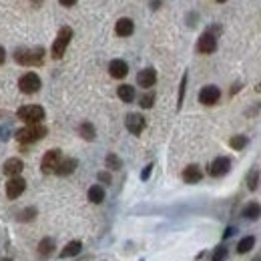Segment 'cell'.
<instances>
[{"label": "cell", "mask_w": 261, "mask_h": 261, "mask_svg": "<svg viewBox=\"0 0 261 261\" xmlns=\"http://www.w3.org/2000/svg\"><path fill=\"white\" fill-rule=\"evenodd\" d=\"M45 49L42 47H34V49H16L14 51V60L18 64H25V67H38V64L45 62Z\"/></svg>", "instance_id": "cell-1"}, {"label": "cell", "mask_w": 261, "mask_h": 261, "mask_svg": "<svg viewBox=\"0 0 261 261\" xmlns=\"http://www.w3.org/2000/svg\"><path fill=\"white\" fill-rule=\"evenodd\" d=\"M47 127L45 125H26L23 129L16 130V141L23 143V145H30V143H36L40 139L47 137Z\"/></svg>", "instance_id": "cell-2"}, {"label": "cell", "mask_w": 261, "mask_h": 261, "mask_svg": "<svg viewBox=\"0 0 261 261\" xmlns=\"http://www.w3.org/2000/svg\"><path fill=\"white\" fill-rule=\"evenodd\" d=\"M71 40H73V28H71V26H62V28L58 30L54 42H52V49H51L52 58H56V60L62 58V54L67 52V49H69V45H71Z\"/></svg>", "instance_id": "cell-3"}, {"label": "cell", "mask_w": 261, "mask_h": 261, "mask_svg": "<svg viewBox=\"0 0 261 261\" xmlns=\"http://www.w3.org/2000/svg\"><path fill=\"white\" fill-rule=\"evenodd\" d=\"M45 115H47L45 108L38 106V104H25L16 111V117L20 121H25L26 125H40L42 119H45Z\"/></svg>", "instance_id": "cell-4"}, {"label": "cell", "mask_w": 261, "mask_h": 261, "mask_svg": "<svg viewBox=\"0 0 261 261\" xmlns=\"http://www.w3.org/2000/svg\"><path fill=\"white\" fill-rule=\"evenodd\" d=\"M40 77L36 75V73H26V75H23L20 77V80H18V89L23 91L25 95H34V93H38L40 91Z\"/></svg>", "instance_id": "cell-5"}, {"label": "cell", "mask_w": 261, "mask_h": 261, "mask_svg": "<svg viewBox=\"0 0 261 261\" xmlns=\"http://www.w3.org/2000/svg\"><path fill=\"white\" fill-rule=\"evenodd\" d=\"M62 161V153H60V149H51L45 153V157H42V163H40V169L42 173H47V175H51V173L56 171V167L60 165Z\"/></svg>", "instance_id": "cell-6"}, {"label": "cell", "mask_w": 261, "mask_h": 261, "mask_svg": "<svg viewBox=\"0 0 261 261\" xmlns=\"http://www.w3.org/2000/svg\"><path fill=\"white\" fill-rule=\"evenodd\" d=\"M219 99H221V91H219V86H215V84H207L199 91V103L205 106L217 104Z\"/></svg>", "instance_id": "cell-7"}, {"label": "cell", "mask_w": 261, "mask_h": 261, "mask_svg": "<svg viewBox=\"0 0 261 261\" xmlns=\"http://www.w3.org/2000/svg\"><path fill=\"white\" fill-rule=\"evenodd\" d=\"M125 125H127V130L130 135H141L145 130V127H147V121L139 113H129L127 119H125Z\"/></svg>", "instance_id": "cell-8"}, {"label": "cell", "mask_w": 261, "mask_h": 261, "mask_svg": "<svg viewBox=\"0 0 261 261\" xmlns=\"http://www.w3.org/2000/svg\"><path fill=\"white\" fill-rule=\"evenodd\" d=\"M197 51H199L201 54H211V52H215V51H217V36L211 34L209 30H205V32L199 36V40H197Z\"/></svg>", "instance_id": "cell-9"}, {"label": "cell", "mask_w": 261, "mask_h": 261, "mask_svg": "<svg viewBox=\"0 0 261 261\" xmlns=\"http://www.w3.org/2000/svg\"><path fill=\"white\" fill-rule=\"evenodd\" d=\"M231 171V159L229 157H217L209 165V175L211 177H223Z\"/></svg>", "instance_id": "cell-10"}, {"label": "cell", "mask_w": 261, "mask_h": 261, "mask_svg": "<svg viewBox=\"0 0 261 261\" xmlns=\"http://www.w3.org/2000/svg\"><path fill=\"white\" fill-rule=\"evenodd\" d=\"M26 189V181L23 177H12L8 183H6V197L8 199H16L20 195L25 193Z\"/></svg>", "instance_id": "cell-11"}, {"label": "cell", "mask_w": 261, "mask_h": 261, "mask_svg": "<svg viewBox=\"0 0 261 261\" xmlns=\"http://www.w3.org/2000/svg\"><path fill=\"white\" fill-rule=\"evenodd\" d=\"M137 82L139 86H143V89H151V86H155L157 82V71L155 69H143L139 75H137Z\"/></svg>", "instance_id": "cell-12"}, {"label": "cell", "mask_w": 261, "mask_h": 261, "mask_svg": "<svg viewBox=\"0 0 261 261\" xmlns=\"http://www.w3.org/2000/svg\"><path fill=\"white\" fill-rule=\"evenodd\" d=\"M108 75H111L113 78H125L129 75V64L121 58L111 60V64H108Z\"/></svg>", "instance_id": "cell-13"}, {"label": "cell", "mask_w": 261, "mask_h": 261, "mask_svg": "<svg viewBox=\"0 0 261 261\" xmlns=\"http://www.w3.org/2000/svg\"><path fill=\"white\" fill-rule=\"evenodd\" d=\"M54 251H56V243H54L52 237H45V239H42V241L38 243V249H36V253H38L40 259H49Z\"/></svg>", "instance_id": "cell-14"}, {"label": "cell", "mask_w": 261, "mask_h": 261, "mask_svg": "<svg viewBox=\"0 0 261 261\" xmlns=\"http://www.w3.org/2000/svg\"><path fill=\"white\" fill-rule=\"evenodd\" d=\"M77 167H78V161L77 159H73V157H69V159H62L60 161V165L56 167V175H60V177H69V175H73V173L77 171Z\"/></svg>", "instance_id": "cell-15"}, {"label": "cell", "mask_w": 261, "mask_h": 261, "mask_svg": "<svg viewBox=\"0 0 261 261\" xmlns=\"http://www.w3.org/2000/svg\"><path fill=\"white\" fill-rule=\"evenodd\" d=\"M203 179V171H201V167L199 165H189V167H185V171H183V181L185 183H199Z\"/></svg>", "instance_id": "cell-16"}, {"label": "cell", "mask_w": 261, "mask_h": 261, "mask_svg": "<svg viewBox=\"0 0 261 261\" xmlns=\"http://www.w3.org/2000/svg\"><path fill=\"white\" fill-rule=\"evenodd\" d=\"M23 169H25V163L20 161V159H16V157L8 159V161L4 163V167H2L4 175H8V177H18L20 173H23Z\"/></svg>", "instance_id": "cell-17"}, {"label": "cell", "mask_w": 261, "mask_h": 261, "mask_svg": "<svg viewBox=\"0 0 261 261\" xmlns=\"http://www.w3.org/2000/svg\"><path fill=\"white\" fill-rule=\"evenodd\" d=\"M115 32L119 36H130L135 32V23L130 18H119L117 25H115Z\"/></svg>", "instance_id": "cell-18"}, {"label": "cell", "mask_w": 261, "mask_h": 261, "mask_svg": "<svg viewBox=\"0 0 261 261\" xmlns=\"http://www.w3.org/2000/svg\"><path fill=\"white\" fill-rule=\"evenodd\" d=\"M117 95L123 103H133L135 101V86H130V84H121L119 89H117Z\"/></svg>", "instance_id": "cell-19"}, {"label": "cell", "mask_w": 261, "mask_h": 261, "mask_svg": "<svg viewBox=\"0 0 261 261\" xmlns=\"http://www.w3.org/2000/svg\"><path fill=\"white\" fill-rule=\"evenodd\" d=\"M80 251H82V243H80V241H71V243L64 245V249L60 251V257H62V259H67V257H77Z\"/></svg>", "instance_id": "cell-20"}, {"label": "cell", "mask_w": 261, "mask_h": 261, "mask_svg": "<svg viewBox=\"0 0 261 261\" xmlns=\"http://www.w3.org/2000/svg\"><path fill=\"white\" fill-rule=\"evenodd\" d=\"M243 217H245V219H249V221L259 219V217H261V205H259V203H255V201L247 203V207L243 209Z\"/></svg>", "instance_id": "cell-21"}, {"label": "cell", "mask_w": 261, "mask_h": 261, "mask_svg": "<svg viewBox=\"0 0 261 261\" xmlns=\"http://www.w3.org/2000/svg\"><path fill=\"white\" fill-rule=\"evenodd\" d=\"M253 247H255V237L253 235H247V237H243L241 241L237 243V253L239 255H245V253L253 251Z\"/></svg>", "instance_id": "cell-22"}, {"label": "cell", "mask_w": 261, "mask_h": 261, "mask_svg": "<svg viewBox=\"0 0 261 261\" xmlns=\"http://www.w3.org/2000/svg\"><path fill=\"white\" fill-rule=\"evenodd\" d=\"M78 135H80L84 141H95L97 130H95L93 123H80V127H78Z\"/></svg>", "instance_id": "cell-23"}, {"label": "cell", "mask_w": 261, "mask_h": 261, "mask_svg": "<svg viewBox=\"0 0 261 261\" xmlns=\"http://www.w3.org/2000/svg\"><path fill=\"white\" fill-rule=\"evenodd\" d=\"M89 201L95 203V205L104 201V189H103V185H93L89 189Z\"/></svg>", "instance_id": "cell-24"}, {"label": "cell", "mask_w": 261, "mask_h": 261, "mask_svg": "<svg viewBox=\"0 0 261 261\" xmlns=\"http://www.w3.org/2000/svg\"><path fill=\"white\" fill-rule=\"evenodd\" d=\"M104 165H106V169H108V171H119V169L123 167V161L119 159V155L108 153V155H106V159H104Z\"/></svg>", "instance_id": "cell-25"}, {"label": "cell", "mask_w": 261, "mask_h": 261, "mask_svg": "<svg viewBox=\"0 0 261 261\" xmlns=\"http://www.w3.org/2000/svg\"><path fill=\"white\" fill-rule=\"evenodd\" d=\"M247 143H249V139H247L245 135H235V137H231L229 147H231L233 151H241V149L247 147Z\"/></svg>", "instance_id": "cell-26"}, {"label": "cell", "mask_w": 261, "mask_h": 261, "mask_svg": "<svg viewBox=\"0 0 261 261\" xmlns=\"http://www.w3.org/2000/svg\"><path fill=\"white\" fill-rule=\"evenodd\" d=\"M247 187H249L251 191H255V189L259 187V171H257V169H251V171L247 173Z\"/></svg>", "instance_id": "cell-27"}, {"label": "cell", "mask_w": 261, "mask_h": 261, "mask_svg": "<svg viewBox=\"0 0 261 261\" xmlns=\"http://www.w3.org/2000/svg\"><path fill=\"white\" fill-rule=\"evenodd\" d=\"M139 104L143 106V108H151V106H153L155 104V93H145L141 99H139Z\"/></svg>", "instance_id": "cell-28"}, {"label": "cell", "mask_w": 261, "mask_h": 261, "mask_svg": "<svg viewBox=\"0 0 261 261\" xmlns=\"http://www.w3.org/2000/svg\"><path fill=\"white\" fill-rule=\"evenodd\" d=\"M227 247L225 245H219V247H217L215 251H213V255H211V261H225L227 259Z\"/></svg>", "instance_id": "cell-29"}, {"label": "cell", "mask_w": 261, "mask_h": 261, "mask_svg": "<svg viewBox=\"0 0 261 261\" xmlns=\"http://www.w3.org/2000/svg\"><path fill=\"white\" fill-rule=\"evenodd\" d=\"M185 91H187V75H183V78H181V84H179V99H177V108H181V106H183Z\"/></svg>", "instance_id": "cell-30"}, {"label": "cell", "mask_w": 261, "mask_h": 261, "mask_svg": "<svg viewBox=\"0 0 261 261\" xmlns=\"http://www.w3.org/2000/svg\"><path fill=\"white\" fill-rule=\"evenodd\" d=\"M34 217H36V209H34V207H28V209H25V211H20L18 219H20V221H32Z\"/></svg>", "instance_id": "cell-31"}, {"label": "cell", "mask_w": 261, "mask_h": 261, "mask_svg": "<svg viewBox=\"0 0 261 261\" xmlns=\"http://www.w3.org/2000/svg\"><path fill=\"white\" fill-rule=\"evenodd\" d=\"M97 177H99V181H101V183H104V185L111 183V173H106V171H101Z\"/></svg>", "instance_id": "cell-32"}, {"label": "cell", "mask_w": 261, "mask_h": 261, "mask_svg": "<svg viewBox=\"0 0 261 261\" xmlns=\"http://www.w3.org/2000/svg\"><path fill=\"white\" fill-rule=\"evenodd\" d=\"M151 171H153V165H147V167L143 169V173H141V179H143V181H147V179H149Z\"/></svg>", "instance_id": "cell-33"}, {"label": "cell", "mask_w": 261, "mask_h": 261, "mask_svg": "<svg viewBox=\"0 0 261 261\" xmlns=\"http://www.w3.org/2000/svg\"><path fill=\"white\" fill-rule=\"evenodd\" d=\"M58 2H60L62 6H75V4H77V0H58Z\"/></svg>", "instance_id": "cell-34"}, {"label": "cell", "mask_w": 261, "mask_h": 261, "mask_svg": "<svg viewBox=\"0 0 261 261\" xmlns=\"http://www.w3.org/2000/svg\"><path fill=\"white\" fill-rule=\"evenodd\" d=\"M4 60H6V51H4L2 47H0V64H2Z\"/></svg>", "instance_id": "cell-35"}, {"label": "cell", "mask_w": 261, "mask_h": 261, "mask_svg": "<svg viewBox=\"0 0 261 261\" xmlns=\"http://www.w3.org/2000/svg\"><path fill=\"white\" fill-rule=\"evenodd\" d=\"M239 89H241V82H235V84H233V89H231V95L239 93Z\"/></svg>", "instance_id": "cell-36"}, {"label": "cell", "mask_w": 261, "mask_h": 261, "mask_svg": "<svg viewBox=\"0 0 261 261\" xmlns=\"http://www.w3.org/2000/svg\"><path fill=\"white\" fill-rule=\"evenodd\" d=\"M233 233H235V227H229V229L225 231V235H223V237H225V239H229V237H231Z\"/></svg>", "instance_id": "cell-37"}, {"label": "cell", "mask_w": 261, "mask_h": 261, "mask_svg": "<svg viewBox=\"0 0 261 261\" xmlns=\"http://www.w3.org/2000/svg\"><path fill=\"white\" fill-rule=\"evenodd\" d=\"M257 91H259V93H261V82H259V84H257Z\"/></svg>", "instance_id": "cell-38"}, {"label": "cell", "mask_w": 261, "mask_h": 261, "mask_svg": "<svg viewBox=\"0 0 261 261\" xmlns=\"http://www.w3.org/2000/svg\"><path fill=\"white\" fill-rule=\"evenodd\" d=\"M32 2H34V4H38V2H40V0H32Z\"/></svg>", "instance_id": "cell-39"}, {"label": "cell", "mask_w": 261, "mask_h": 261, "mask_svg": "<svg viewBox=\"0 0 261 261\" xmlns=\"http://www.w3.org/2000/svg\"><path fill=\"white\" fill-rule=\"evenodd\" d=\"M217 2H227V0H217Z\"/></svg>", "instance_id": "cell-40"}, {"label": "cell", "mask_w": 261, "mask_h": 261, "mask_svg": "<svg viewBox=\"0 0 261 261\" xmlns=\"http://www.w3.org/2000/svg\"><path fill=\"white\" fill-rule=\"evenodd\" d=\"M255 261H261V257H257V259H255Z\"/></svg>", "instance_id": "cell-41"}, {"label": "cell", "mask_w": 261, "mask_h": 261, "mask_svg": "<svg viewBox=\"0 0 261 261\" xmlns=\"http://www.w3.org/2000/svg\"><path fill=\"white\" fill-rule=\"evenodd\" d=\"M2 261H12V259H2Z\"/></svg>", "instance_id": "cell-42"}]
</instances>
